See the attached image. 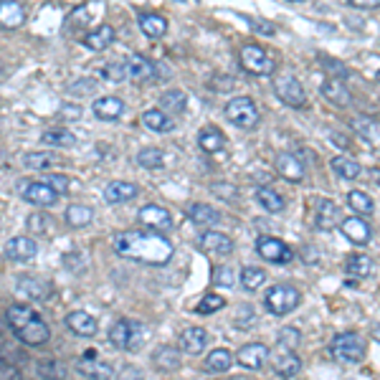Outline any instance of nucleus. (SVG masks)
Wrapping results in <instances>:
<instances>
[{
    "label": "nucleus",
    "mask_w": 380,
    "mask_h": 380,
    "mask_svg": "<svg viewBox=\"0 0 380 380\" xmlns=\"http://www.w3.org/2000/svg\"><path fill=\"white\" fill-rule=\"evenodd\" d=\"M348 206L355 210V213H360V216H370L372 210H375L372 198L368 193H363V190H350L348 193Z\"/></svg>",
    "instance_id": "c03bdc74"
},
{
    "label": "nucleus",
    "mask_w": 380,
    "mask_h": 380,
    "mask_svg": "<svg viewBox=\"0 0 380 380\" xmlns=\"http://www.w3.org/2000/svg\"><path fill=\"white\" fill-rule=\"evenodd\" d=\"M272 368L279 378H294L302 370V360L294 355V350L279 348V352L272 357Z\"/></svg>",
    "instance_id": "6ab92c4d"
},
{
    "label": "nucleus",
    "mask_w": 380,
    "mask_h": 380,
    "mask_svg": "<svg viewBox=\"0 0 380 380\" xmlns=\"http://www.w3.org/2000/svg\"><path fill=\"white\" fill-rule=\"evenodd\" d=\"M299 302H302V294L292 284H274L264 294L266 310L272 312V314H277V317H284L289 312H294L299 307Z\"/></svg>",
    "instance_id": "39448f33"
},
{
    "label": "nucleus",
    "mask_w": 380,
    "mask_h": 380,
    "mask_svg": "<svg viewBox=\"0 0 380 380\" xmlns=\"http://www.w3.org/2000/svg\"><path fill=\"white\" fill-rule=\"evenodd\" d=\"M0 350H3V348H0Z\"/></svg>",
    "instance_id": "0e129e2a"
},
{
    "label": "nucleus",
    "mask_w": 380,
    "mask_h": 380,
    "mask_svg": "<svg viewBox=\"0 0 380 380\" xmlns=\"http://www.w3.org/2000/svg\"><path fill=\"white\" fill-rule=\"evenodd\" d=\"M142 124L152 130V132H172L175 130V119L163 109H148L142 112Z\"/></svg>",
    "instance_id": "c756f323"
},
{
    "label": "nucleus",
    "mask_w": 380,
    "mask_h": 380,
    "mask_svg": "<svg viewBox=\"0 0 380 380\" xmlns=\"http://www.w3.org/2000/svg\"><path fill=\"white\" fill-rule=\"evenodd\" d=\"M378 81H380V71H378Z\"/></svg>",
    "instance_id": "680f3d73"
},
{
    "label": "nucleus",
    "mask_w": 380,
    "mask_h": 380,
    "mask_svg": "<svg viewBox=\"0 0 380 380\" xmlns=\"http://www.w3.org/2000/svg\"><path fill=\"white\" fill-rule=\"evenodd\" d=\"M36 372H39L41 378H63V375H66V368H63L61 363H56V360H48V363H41L39 368H36Z\"/></svg>",
    "instance_id": "de8ad7c7"
},
{
    "label": "nucleus",
    "mask_w": 380,
    "mask_h": 380,
    "mask_svg": "<svg viewBox=\"0 0 380 380\" xmlns=\"http://www.w3.org/2000/svg\"><path fill=\"white\" fill-rule=\"evenodd\" d=\"M188 107V94L183 89H170L160 97V109L168 114H183Z\"/></svg>",
    "instance_id": "e433bc0d"
},
{
    "label": "nucleus",
    "mask_w": 380,
    "mask_h": 380,
    "mask_svg": "<svg viewBox=\"0 0 380 380\" xmlns=\"http://www.w3.org/2000/svg\"><path fill=\"white\" fill-rule=\"evenodd\" d=\"M124 66H127V79H132L137 84H145L150 79H155V63L140 54L130 56V59L124 61Z\"/></svg>",
    "instance_id": "5701e85b"
},
{
    "label": "nucleus",
    "mask_w": 380,
    "mask_h": 380,
    "mask_svg": "<svg viewBox=\"0 0 380 380\" xmlns=\"http://www.w3.org/2000/svg\"><path fill=\"white\" fill-rule=\"evenodd\" d=\"M208 340L210 334L203 327H188L180 332V350L188 355H201L203 350L208 348Z\"/></svg>",
    "instance_id": "412c9836"
},
{
    "label": "nucleus",
    "mask_w": 380,
    "mask_h": 380,
    "mask_svg": "<svg viewBox=\"0 0 380 380\" xmlns=\"http://www.w3.org/2000/svg\"><path fill=\"white\" fill-rule=\"evenodd\" d=\"M340 231L342 236L350 241V243H355V246H368L372 239V228L370 223L360 216H350V218H342L340 221Z\"/></svg>",
    "instance_id": "f8f14e48"
},
{
    "label": "nucleus",
    "mask_w": 380,
    "mask_h": 380,
    "mask_svg": "<svg viewBox=\"0 0 380 380\" xmlns=\"http://www.w3.org/2000/svg\"><path fill=\"white\" fill-rule=\"evenodd\" d=\"M201 246L208 257H228L233 251V241L231 236H226V233L208 231V228H206V233L201 236Z\"/></svg>",
    "instance_id": "dca6fc26"
},
{
    "label": "nucleus",
    "mask_w": 380,
    "mask_h": 380,
    "mask_svg": "<svg viewBox=\"0 0 380 380\" xmlns=\"http://www.w3.org/2000/svg\"><path fill=\"white\" fill-rule=\"evenodd\" d=\"M16 292L21 297H26V299L43 302V299H48V294H51V287H48L46 281L36 279V277H21V279L16 281Z\"/></svg>",
    "instance_id": "393cba45"
},
{
    "label": "nucleus",
    "mask_w": 380,
    "mask_h": 380,
    "mask_svg": "<svg viewBox=\"0 0 380 380\" xmlns=\"http://www.w3.org/2000/svg\"><path fill=\"white\" fill-rule=\"evenodd\" d=\"M372 337H375V340L380 342V325H375V327H372Z\"/></svg>",
    "instance_id": "13d9d810"
},
{
    "label": "nucleus",
    "mask_w": 380,
    "mask_h": 380,
    "mask_svg": "<svg viewBox=\"0 0 380 380\" xmlns=\"http://www.w3.org/2000/svg\"><path fill=\"white\" fill-rule=\"evenodd\" d=\"M257 254L269 264H289L294 259V251L284 243V241L274 239V236H259L257 239Z\"/></svg>",
    "instance_id": "1a4fd4ad"
},
{
    "label": "nucleus",
    "mask_w": 380,
    "mask_h": 380,
    "mask_svg": "<svg viewBox=\"0 0 380 380\" xmlns=\"http://www.w3.org/2000/svg\"><path fill=\"white\" fill-rule=\"evenodd\" d=\"M43 183H48V186L54 188L59 195H66L69 193V178L66 175H61V172H48V175H43Z\"/></svg>",
    "instance_id": "09e8293b"
},
{
    "label": "nucleus",
    "mask_w": 380,
    "mask_h": 380,
    "mask_svg": "<svg viewBox=\"0 0 380 380\" xmlns=\"http://www.w3.org/2000/svg\"><path fill=\"white\" fill-rule=\"evenodd\" d=\"M140 226L142 228H150V231H157V233H168L172 228V216L170 210H165L163 206H155V203H150V206H142L140 213Z\"/></svg>",
    "instance_id": "9d476101"
},
{
    "label": "nucleus",
    "mask_w": 380,
    "mask_h": 380,
    "mask_svg": "<svg viewBox=\"0 0 380 380\" xmlns=\"http://www.w3.org/2000/svg\"><path fill=\"white\" fill-rule=\"evenodd\" d=\"M345 274L352 277V279H365L372 274V259L365 257V254H350L345 259Z\"/></svg>",
    "instance_id": "72a5a7b5"
},
{
    "label": "nucleus",
    "mask_w": 380,
    "mask_h": 380,
    "mask_svg": "<svg viewBox=\"0 0 380 380\" xmlns=\"http://www.w3.org/2000/svg\"><path fill=\"white\" fill-rule=\"evenodd\" d=\"M142 332H145V330H142L140 322L119 319V322H114L112 330H109V342L119 350H140L142 340H145Z\"/></svg>",
    "instance_id": "6e6552de"
},
{
    "label": "nucleus",
    "mask_w": 380,
    "mask_h": 380,
    "mask_svg": "<svg viewBox=\"0 0 380 380\" xmlns=\"http://www.w3.org/2000/svg\"><path fill=\"white\" fill-rule=\"evenodd\" d=\"M28 231L31 233H48L51 231L48 216H43V213H33V216L28 218Z\"/></svg>",
    "instance_id": "3c124183"
},
{
    "label": "nucleus",
    "mask_w": 380,
    "mask_h": 380,
    "mask_svg": "<svg viewBox=\"0 0 380 380\" xmlns=\"http://www.w3.org/2000/svg\"><path fill=\"white\" fill-rule=\"evenodd\" d=\"M330 168H332L334 175H340L342 180H357L360 175H363V168H360V163H355L352 157H345V155L332 157Z\"/></svg>",
    "instance_id": "c9c22d12"
},
{
    "label": "nucleus",
    "mask_w": 380,
    "mask_h": 380,
    "mask_svg": "<svg viewBox=\"0 0 380 380\" xmlns=\"http://www.w3.org/2000/svg\"><path fill=\"white\" fill-rule=\"evenodd\" d=\"M3 330H6V319L0 317V334H3Z\"/></svg>",
    "instance_id": "bf43d9fd"
},
{
    "label": "nucleus",
    "mask_w": 380,
    "mask_h": 380,
    "mask_svg": "<svg viewBox=\"0 0 380 380\" xmlns=\"http://www.w3.org/2000/svg\"><path fill=\"white\" fill-rule=\"evenodd\" d=\"M239 61H241V69L251 74V77H272L274 69H277V61L269 51H264L261 46L257 43H246L241 48L239 54Z\"/></svg>",
    "instance_id": "20e7f679"
},
{
    "label": "nucleus",
    "mask_w": 380,
    "mask_h": 380,
    "mask_svg": "<svg viewBox=\"0 0 380 380\" xmlns=\"http://www.w3.org/2000/svg\"><path fill=\"white\" fill-rule=\"evenodd\" d=\"M340 221H342V210L337 203L319 201L317 213H314V226H317L319 231H332V228L340 226Z\"/></svg>",
    "instance_id": "b1692460"
},
{
    "label": "nucleus",
    "mask_w": 380,
    "mask_h": 380,
    "mask_svg": "<svg viewBox=\"0 0 380 380\" xmlns=\"http://www.w3.org/2000/svg\"><path fill=\"white\" fill-rule=\"evenodd\" d=\"M77 372L81 375V378H107V380L117 375V370L112 368V365L94 360V355H86L84 360H79Z\"/></svg>",
    "instance_id": "cd10ccee"
},
{
    "label": "nucleus",
    "mask_w": 380,
    "mask_h": 380,
    "mask_svg": "<svg viewBox=\"0 0 380 380\" xmlns=\"http://www.w3.org/2000/svg\"><path fill=\"white\" fill-rule=\"evenodd\" d=\"M188 218L193 221L198 228H213V226L221 223V210H216L213 206L208 203H193L190 208H188Z\"/></svg>",
    "instance_id": "a878e982"
},
{
    "label": "nucleus",
    "mask_w": 380,
    "mask_h": 380,
    "mask_svg": "<svg viewBox=\"0 0 380 380\" xmlns=\"http://www.w3.org/2000/svg\"><path fill=\"white\" fill-rule=\"evenodd\" d=\"M330 355L337 363L357 365L363 363L365 355H368V345H365V340L357 332H340L330 342Z\"/></svg>",
    "instance_id": "7ed1b4c3"
},
{
    "label": "nucleus",
    "mask_w": 380,
    "mask_h": 380,
    "mask_svg": "<svg viewBox=\"0 0 380 380\" xmlns=\"http://www.w3.org/2000/svg\"><path fill=\"white\" fill-rule=\"evenodd\" d=\"M23 201L36 206V208H51V206L59 203V193H56L48 183H43V180H39V183H26Z\"/></svg>",
    "instance_id": "ddd939ff"
},
{
    "label": "nucleus",
    "mask_w": 380,
    "mask_h": 380,
    "mask_svg": "<svg viewBox=\"0 0 380 380\" xmlns=\"http://www.w3.org/2000/svg\"><path fill=\"white\" fill-rule=\"evenodd\" d=\"M226 307V299L223 297H218V294H206L198 302V307H195V312L198 314H213V312H218V310H223Z\"/></svg>",
    "instance_id": "49530a36"
},
{
    "label": "nucleus",
    "mask_w": 380,
    "mask_h": 380,
    "mask_svg": "<svg viewBox=\"0 0 380 380\" xmlns=\"http://www.w3.org/2000/svg\"><path fill=\"white\" fill-rule=\"evenodd\" d=\"M92 112L101 122H117L124 114V101L119 97H101V99H94Z\"/></svg>",
    "instance_id": "4be33fe9"
},
{
    "label": "nucleus",
    "mask_w": 380,
    "mask_h": 380,
    "mask_svg": "<svg viewBox=\"0 0 380 380\" xmlns=\"http://www.w3.org/2000/svg\"><path fill=\"white\" fill-rule=\"evenodd\" d=\"M319 94H322V99H327L330 104H334V107H350V104H352V94H350V89L345 86V81L337 77L325 79L322 86H319Z\"/></svg>",
    "instance_id": "2eb2a0df"
},
{
    "label": "nucleus",
    "mask_w": 380,
    "mask_h": 380,
    "mask_svg": "<svg viewBox=\"0 0 380 380\" xmlns=\"http://www.w3.org/2000/svg\"><path fill=\"white\" fill-rule=\"evenodd\" d=\"M274 168H277V172H279L284 180H289V183H302L304 175H307V165H304L299 152H281V155H277Z\"/></svg>",
    "instance_id": "9b49d317"
},
{
    "label": "nucleus",
    "mask_w": 380,
    "mask_h": 380,
    "mask_svg": "<svg viewBox=\"0 0 380 380\" xmlns=\"http://www.w3.org/2000/svg\"><path fill=\"white\" fill-rule=\"evenodd\" d=\"M345 3L352 6V8H365V10L380 8V0H345Z\"/></svg>",
    "instance_id": "5fc2aeb1"
},
{
    "label": "nucleus",
    "mask_w": 380,
    "mask_h": 380,
    "mask_svg": "<svg viewBox=\"0 0 380 380\" xmlns=\"http://www.w3.org/2000/svg\"><path fill=\"white\" fill-rule=\"evenodd\" d=\"M101 74H104V79H109V81H124V79H127V66H124V63H107Z\"/></svg>",
    "instance_id": "603ef678"
},
{
    "label": "nucleus",
    "mask_w": 380,
    "mask_h": 380,
    "mask_svg": "<svg viewBox=\"0 0 380 380\" xmlns=\"http://www.w3.org/2000/svg\"><path fill=\"white\" fill-rule=\"evenodd\" d=\"M213 284L216 287H233L236 284V279H233V269L231 266H216L213 269Z\"/></svg>",
    "instance_id": "8fccbe9b"
},
{
    "label": "nucleus",
    "mask_w": 380,
    "mask_h": 380,
    "mask_svg": "<svg viewBox=\"0 0 380 380\" xmlns=\"http://www.w3.org/2000/svg\"><path fill=\"white\" fill-rule=\"evenodd\" d=\"M257 201H259V206L264 210H269V213H281L284 206H287L284 195H279L274 188H266V186L257 190Z\"/></svg>",
    "instance_id": "58836bf2"
},
{
    "label": "nucleus",
    "mask_w": 380,
    "mask_h": 380,
    "mask_svg": "<svg viewBox=\"0 0 380 380\" xmlns=\"http://www.w3.org/2000/svg\"><path fill=\"white\" fill-rule=\"evenodd\" d=\"M137 165H142L145 170H160V168L165 165L163 150H157V148H142L140 152H137Z\"/></svg>",
    "instance_id": "37998d69"
},
{
    "label": "nucleus",
    "mask_w": 380,
    "mask_h": 380,
    "mask_svg": "<svg viewBox=\"0 0 380 380\" xmlns=\"http://www.w3.org/2000/svg\"><path fill=\"white\" fill-rule=\"evenodd\" d=\"M114 254L130 261L145 266H165L172 259L175 248L163 233L145 231V228H134V231H122L114 236Z\"/></svg>",
    "instance_id": "f257e3e1"
},
{
    "label": "nucleus",
    "mask_w": 380,
    "mask_h": 380,
    "mask_svg": "<svg viewBox=\"0 0 380 380\" xmlns=\"http://www.w3.org/2000/svg\"><path fill=\"white\" fill-rule=\"evenodd\" d=\"M372 172H375V175H380V170H372ZM378 183H380V178H378Z\"/></svg>",
    "instance_id": "052dcab7"
},
{
    "label": "nucleus",
    "mask_w": 380,
    "mask_h": 380,
    "mask_svg": "<svg viewBox=\"0 0 380 380\" xmlns=\"http://www.w3.org/2000/svg\"><path fill=\"white\" fill-rule=\"evenodd\" d=\"M117 33L112 26H99V28H94V31H89L84 36V46L92 48V51H104V48H109L112 43H114Z\"/></svg>",
    "instance_id": "2f4dec72"
},
{
    "label": "nucleus",
    "mask_w": 380,
    "mask_h": 380,
    "mask_svg": "<svg viewBox=\"0 0 380 380\" xmlns=\"http://www.w3.org/2000/svg\"><path fill=\"white\" fill-rule=\"evenodd\" d=\"M41 142L51 145V148H74L77 145V134L69 132V130H48V132L41 134Z\"/></svg>",
    "instance_id": "79ce46f5"
},
{
    "label": "nucleus",
    "mask_w": 380,
    "mask_h": 380,
    "mask_svg": "<svg viewBox=\"0 0 380 380\" xmlns=\"http://www.w3.org/2000/svg\"><path fill=\"white\" fill-rule=\"evenodd\" d=\"M140 195V188L134 183H127V180H114L104 188V201L109 206H122V203H130Z\"/></svg>",
    "instance_id": "f3484780"
},
{
    "label": "nucleus",
    "mask_w": 380,
    "mask_h": 380,
    "mask_svg": "<svg viewBox=\"0 0 380 380\" xmlns=\"http://www.w3.org/2000/svg\"><path fill=\"white\" fill-rule=\"evenodd\" d=\"M198 145H201L203 152L218 155V152L226 150V137L223 132H218L216 127H203L201 132H198Z\"/></svg>",
    "instance_id": "473e14b6"
},
{
    "label": "nucleus",
    "mask_w": 380,
    "mask_h": 380,
    "mask_svg": "<svg viewBox=\"0 0 380 380\" xmlns=\"http://www.w3.org/2000/svg\"><path fill=\"white\" fill-rule=\"evenodd\" d=\"M66 327H69L71 332L79 334V337H94L97 334V319L89 314V312H69L66 314Z\"/></svg>",
    "instance_id": "bb28decb"
},
{
    "label": "nucleus",
    "mask_w": 380,
    "mask_h": 380,
    "mask_svg": "<svg viewBox=\"0 0 380 380\" xmlns=\"http://www.w3.org/2000/svg\"><path fill=\"white\" fill-rule=\"evenodd\" d=\"M269 348L261 345V342H251V345H243V348L236 352V363L241 368H246V370H261L269 360Z\"/></svg>",
    "instance_id": "4468645a"
},
{
    "label": "nucleus",
    "mask_w": 380,
    "mask_h": 380,
    "mask_svg": "<svg viewBox=\"0 0 380 380\" xmlns=\"http://www.w3.org/2000/svg\"><path fill=\"white\" fill-rule=\"evenodd\" d=\"M23 165L31 170H51V168L61 165V157L51 155V152H28V155H23Z\"/></svg>",
    "instance_id": "ea45409f"
},
{
    "label": "nucleus",
    "mask_w": 380,
    "mask_h": 380,
    "mask_svg": "<svg viewBox=\"0 0 380 380\" xmlns=\"http://www.w3.org/2000/svg\"><path fill=\"white\" fill-rule=\"evenodd\" d=\"M36 254H39V243L28 236H16L6 243V257L10 261H31L36 259Z\"/></svg>",
    "instance_id": "a211bd4d"
},
{
    "label": "nucleus",
    "mask_w": 380,
    "mask_h": 380,
    "mask_svg": "<svg viewBox=\"0 0 380 380\" xmlns=\"http://www.w3.org/2000/svg\"><path fill=\"white\" fill-rule=\"evenodd\" d=\"M257 322V317H254V310L248 307V304H243V307H239V312H236V327H243V330H248V327Z\"/></svg>",
    "instance_id": "864d4df0"
},
{
    "label": "nucleus",
    "mask_w": 380,
    "mask_h": 380,
    "mask_svg": "<svg viewBox=\"0 0 380 380\" xmlns=\"http://www.w3.org/2000/svg\"><path fill=\"white\" fill-rule=\"evenodd\" d=\"M26 23V8L18 0H0V28L16 31Z\"/></svg>",
    "instance_id": "aec40b11"
},
{
    "label": "nucleus",
    "mask_w": 380,
    "mask_h": 380,
    "mask_svg": "<svg viewBox=\"0 0 380 380\" xmlns=\"http://www.w3.org/2000/svg\"><path fill=\"white\" fill-rule=\"evenodd\" d=\"M0 378H21V370H18L16 365L0 363Z\"/></svg>",
    "instance_id": "6e6d98bb"
},
{
    "label": "nucleus",
    "mask_w": 380,
    "mask_h": 380,
    "mask_svg": "<svg viewBox=\"0 0 380 380\" xmlns=\"http://www.w3.org/2000/svg\"><path fill=\"white\" fill-rule=\"evenodd\" d=\"M63 221H66V226H71V228H86V226L94 221V210L89 208V206L74 203V206H69V208H66V213H63Z\"/></svg>",
    "instance_id": "f704fd0d"
},
{
    "label": "nucleus",
    "mask_w": 380,
    "mask_h": 380,
    "mask_svg": "<svg viewBox=\"0 0 380 380\" xmlns=\"http://www.w3.org/2000/svg\"><path fill=\"white\" fill-rule=\"evenodd\" d=\"M226 119L236 124L239 130H254L261 114H259V107L254 104L251 97H236L226 104Z\"/></svg>",
    "instance_id": "423d86ee"
},
{
    "label": "nucleus",
    "mask_w": 380,
    "mask_h": 380,
    "mask_svg": "<svg viewBox=\"0 0 380 380\" xmlns=\"http://www.w3.org/2000/svg\"><path fill=\"white\" fill-rule=\"evenodd\" d=\"M137 26L148 39H163L168 33V18H163L160 13H140Z\"/></svg>",
    "instance_id": "c85d7f7f"
},
{
    "label": "nucleus",
    "mask_w": 380,
    "mask_h": 380,
    "mask_svg": "<svg viewBox=\"0 0 380 380\" xmlns=\"http://www.w3.org/2000/svg\"><path fill=\"white\" fill-rule=\"evenodd\" d=\"M292 3H299V0H292Z\"/></svg>",
    "instance_id": "e2e57ef3"
},
{
    "label": "nucleus",
    "mask_w": 380,
    "mask_h": 380,
    "mask_svg": "<svg viewBox=\"0 0 380 380\" xmlns=\"http://www.w3.org/2000/svg\"><path fill=\"white\" fill-rule=\"evenodd\" d=\"M94 86H97V84H94L92 79H84V81H77V84H71L69 92L74 94V92H79V89H81V92H92Z\"/></svg>",
    "instance_id": "4d7b16f0"
},
{
    "label": "nucleus",
    "mask_w": 380,
    "mask_h": 380,
    "mask_svg": "<svg viewBox=\"0 0 380 380\" xmlns=\"http://www.w3.org/2000/svg\"><path fill=\"white\" fill-rule=\"evenodd\" d=\"M231 365H233V355L226 348H221V350H213V352L203 360V370L206 372H226V370H231Z\"/></svg>",
    "instance_id": "4c0bfd02"
},
{
    "label": "nucleus",
    "mask_w": 380,
    "mask_h": 380,
    "mask_svg": "<svg viewBox=\"0 0 380 380\" xmlns=\"http://www.w3.org/2000/svg\"><path fill=\"white\" fill-rule=\"evenodd\" d=\"M266 279H269V274H266L261 266H243V272H241V284H243V289H248V292L261 289L266 284Z\"/></svg>",
    "instance_id": "a19ab883"
},
{
    "label": "nucleus",
    "mask_w": 380,
    "mask_h": 380,
    "mask_svg": "<svg viewBox=\"0 0 380 380\" xmlns=\"http://www.w3.org/2000/svg\"><path fill=\"white\" fill-rule=\"evenodd\" d=\"M274 94L292 109L307 107V92H304L302 81L292 74H277L274 77Z\"/></svg>",
    "instance_id": "0eeeda50"
},
{
    "label": "nucleus",
    "mask_w": 380,
    "mask_h": 380,
    "mask_svg": "<svg viewBox=\"0 0 380 380\" xmlns=\"http://www.w3.org/2000/svg\"><path fill=\"white\" fill-rule=\"evenodd\" d=\"M6 325L16 332L18 340L23 345H31V348H41V345H46L51 340L48 325L28 304H10L8 312H6Z\"/></svg>",
    "instance_id": "f03ea898"
},
{
    "label": "nucleus",
    "mask_w": 380,
    "mask_h": 380,
    "mask_svg": "<svg viewBox=\"0 0 380 380\" xmlns=\"http://www.w3.org/2000/svg\"><path fill=\"white\" fill-rule=\"evenodd\" d=\"M152 365L163 372L178 370L180 365H183V352L175 348H157L155 352H152Z\"/></svg>",
    "instance_id": "7c9ffc66"
},
{
    "label": "nucleus",
    "mask_w": 380,
    "mask_h": 380,
    "mask_svg": "<svg viewBox=\"0 0 380 380\" xmlns=\"http://www.w3.org/2000/svg\"><path fill=\"white\" fill-rule=\"evenodd\" d=\"M277 342H279V348L297 350L302 345V332H299L297 327H284V330H279V334H277Z\"/></svg>",
    "instance_id": "a18cd8bd"
}]
</instances>
